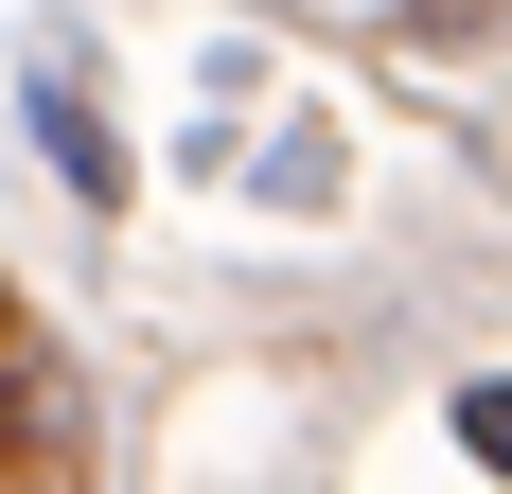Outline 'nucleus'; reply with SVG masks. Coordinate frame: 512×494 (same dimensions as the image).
Returning a JSON list of instances; mask_svg holds the SVG:
<instances>
[{"mask_svg": "<svg viewBox=\"0 0 512 494\" xmlns=\"http://www.w3.org/2000/svg\"><path fill=\"white\" fill-rule=\"evenodd\" d=\"M71 459H89L71 371H53V353H0V477H71Z\"/></svg>", "mask_w": 512, "mask_h": 494, "instance_id": "1", "label": "nucleus"}, {"mask_svg": "<svg viewBox=\"0 0 512 494\" xmlns=\"http://www.w3.org/2000/svg\"><path fill=\"white\" fill-rule=\"evenodd\" d=\"M18 106H36V142H53V177H71V195H124V142H106V106L71 89V71H36Z\"/></svg>", "mask_w": 512, "mask_h": 494, "instance_id": "2", "label": "nucleus"}, {"mask_svg": "<svg viewBox=\"0 0 512 494\" xmlns=\"http://www.w3.org/2000/svg\"><path fill=\"white\" fill-rule=\"evenodd\" d=\"M460 442H477V459H495V477H512V389H495V371H477V389H460Z\"/></svg>", "mask_w": 512, "mask_h": 494, "instance_id": "3", "label": "nucleus"}]
</instances>
